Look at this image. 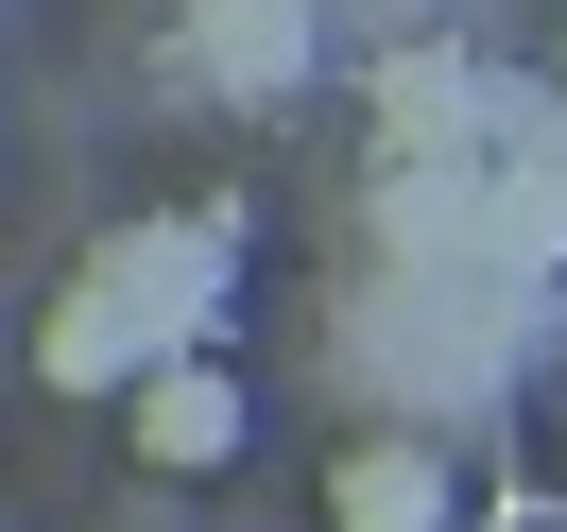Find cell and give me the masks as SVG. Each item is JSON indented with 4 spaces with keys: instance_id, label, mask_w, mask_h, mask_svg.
Here are the masks:
<instances>
[{
    "instance_id": "obj_5",
    "label": "cell",
    "mask_w": 567,
    "mask_h": 532,
    "mask_svg": "<svg viewBox=\"0 0 567 532\" xmlns=\"http://www.w3.org/2000/svg\"><path fill=\"white\" fill-rule=\"evenodd\" d=\"M482 52H379V155H482Z\"/></svg>"
},
{
    "instance_id": "obj_3",
    "label": "cell",
    "mask_w": 567,
    "mask_h": 532,
    "mask_svg": "<svg viewBox=\"0 0 567 532\" xmlns=\"http://www.w3.org/2000/svg\"><path fill=\"white\" fill-rule=\"evenodd\" d=\"M327 532H464V481H447V429L379 413L344 463H327Z\"/></svg>"
},
{
    "instance_id": "obj_4",
    "label": "cell",
    "mask_w": 567,
    "mask_h": 532,
    "mask_svg": "<svg viewBox=\"0 0 567 532\" xmlns=\"http://www.w3.org/2000/svg\"><path fill=\"white\" fill-rule=\"evenodd\" d=\"M189 70H207L224 104H310L327 18H310V0H189Z\"/></svg>"
},
{
    "instance_id": "obj_1",
    "label": "cell",
    "mask_w": 567,
    "mask_h": 532,
    "mask_svg": "<svg viewBox=\"0 0 567 532\" xmlns=\"http://www.w3.org/2000/svg\"><path fill=\"white\" fill-rule=\"evenodd\" d=\"M86 275H104V292H138V326H155V344H224V292H241V223H224V207H155V223H121Z\"/></svg>"
},
{
    "instance_id": "obj_2",
    "label": "cell",
    "mask_w": 567,
    "mask_h": 532,
    "mask_svg": "<svg viewBox=\"0 0 567 532\" xmlns=\"http://www.w3.org/2000/svg\"><path fill=\"white\" fill-rule=\"evenodd\" d=\"M121 447H138L155 481H224V463H241V378H224V344H155L138 378H121Z\"/></svg>"
},
{
    "instance_id": "obj_6",
    "label": "cell",
    "mask_w": 567,
    "mask_h": 532,
    "mask_svg": "<svg viewBox=\"0 0 567 532\" xmlns=\"http://www.w3.org/2000/svg\"><path fill=\"white\" fill-rule=\"evenodd\" d=\"M138 361H155L138 292H104V275H70V292H52V326H35V378H52V395H121Z\"/></svg>"
}]
</instances>
